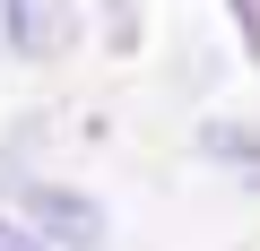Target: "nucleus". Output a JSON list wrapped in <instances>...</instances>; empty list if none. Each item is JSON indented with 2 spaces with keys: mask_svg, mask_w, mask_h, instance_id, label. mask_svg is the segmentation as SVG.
I'll return each instance as SVG.
<instances>
[{
  "mask_svg": "<svg viewBox=\"0 0 260 251\" xmlns=\"http://www.w3.org/2000/svg\"><path fill=\"white\" fill-rule=\"evenodd\" d=\"M26 208H35V225H44L61 251H95V242H104V217H95V199H87V191L35 182V191H26ZM52 242H44V251H52Z\"/></svg>",
  "mask_w": 260,
  "mask_h": 251,
  "instance_id": "nucleus-1",
  "label": "nucleus"
},
{
  "mask_svg": "<svg viewBox=\"0 0 260 251\" xmlns=\"http://www.w3.org/2000/svg\"><path fill=\"white\" fill-rule=\"evenodd\" d=\"M0 251H44V242H35L26 225H9V217H0Z\"/></svg>",
  "mask_w": 260,
  "mask_h": 251,
  "instance_id": "nucleus-2",
  "label": "nucleus"
}]
</instances>
